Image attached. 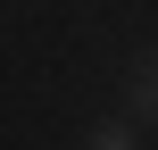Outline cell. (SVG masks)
I'll return each mask as SVG.
<instances>
[{
	"instance_id": "obj_1",
	"label": "cell",
	"mask_w": 158,
	"mask_h": 150,
	"mask_svg": "<svg viewBox=\"0 0 158 150\" xmlns=\"http://www.w3.org/2000/svg\"><path fill=\"white\" fill-rule=\"evenodd\" d=\"M125 117L133 125H158V42L133 50V67H125Z\"/></svg>"
},
{
	"instance_id": "obj_2",
	"label": "cell",
	"mask_w": 158,
	"mask_h": 150,
	"mask_svg": "<svg viewBox=\"0 0 158 150\" xmlns=\"http://www.w3.org/2000/svg\"><path fill=\"white\" fill-rule=\"evenodd\" d=\"M83 150H142V142H133V117H117V125H92V142H83Z\"/></svg>"
}]
</instances>
